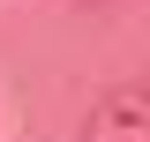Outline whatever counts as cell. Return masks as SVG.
Here are the masks:
<instances>
[{
	"label": "cell",
	"instance_id": "1",
	"mask_svg": "<svg viewBox=\"0 0 150 142\" xmlns=\"http://www.w3.org/2000/svg\"><path fill=\"white\" fill-rule=\"evenodd\" d=\"M75 142H150V97L135 82H112L105 97L90 105V120H83Z\"/></svg>",
	"mask_w": 150,
	"mask_h": 142
}]
</instances>
